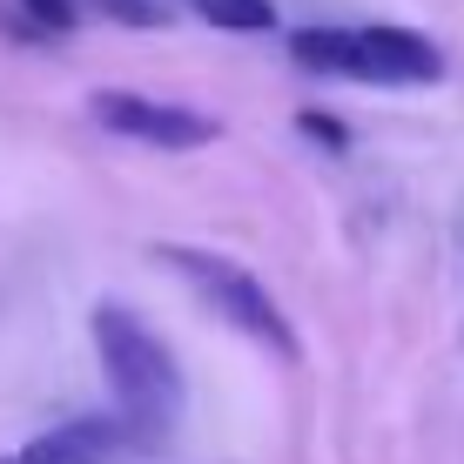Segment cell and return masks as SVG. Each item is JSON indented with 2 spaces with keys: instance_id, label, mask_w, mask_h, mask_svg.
<instances>
[{
  "instance_id": "1",
  "label": "cell",
  "mask_w": 464,
  "mask_h": 464,
  "mask_svg": "<svg viewBox=\"0 0 464 464\" xmlns=\"http://www.w3.org/2000/svg\"><path fill=\"white\" fill-rule=\"evenodd\" d=\"M94 357H102V377H108V391H115V411L141 438L155 444L162 430H175L182 397H188L182 363H175V350L155 337L135 310H121V303H102V310H94Z\"/></svg>"
},
{
  "instance_id": "2",
  "label": "cell",
  "mask_w": 464,
  "mask_h": 464,
  "mask_svg": "<svg viewBox=\"0 0 464 464\" xmlns=\"http://www.w3.org/2000/svg\"><path fill=\"white\" fill-rule=\"evenodd\" d=\"M290 61L310 74H350L383 88H418L444 74V54L411 27H303L290 34Z\"/></svg>"
},
{
  "instance_id": "3",
  "label": "cell",
  "mask_w": 464,
  "mask_h": 464,
  "mask_svg": "<svg viewBox=\"0 0 464 464\" xmlns=\"http://www.w3.org/2000/svg\"><path fill=\"white\" fill-rule=\"evenodd\" d=\"M162 263H169L202 303H209L222 324H236L243 337H256L263 350H276V357H290V363L303 357L290 316L276 310V296H269L243 263H229V256H216V249H188V243H162Z\"/></svg>"
},
{
  "instance_id": "4",
  "label": "cell",
  "mask_w": 464,
  "mask_h": 464,
  "mask_svg": "<svg viewBox=\"0 0 464 464\" xmlns=\"http://www.w3.org/2000/svg\"><path fill=\"white\" fill-rule=\"evenodd\" d=\"M94 121L115 128L128 141H149V149H202V141H216L222 128L209 115H196V108H175V102H149V94H128V88H102L94 94Z\"/></svg>"
},
{
  "instance_id": "5",
  "label": "cell",
  "mask_w": 464,
  "mask_h": 464,
  "mask_svg": "<svg viewBox=\"0 0 464 464\" xmlns=\"http://www.w3.org/2000/svg\"><path fill=\"white\" fill-rule=\"evenodd\" d=\"M141 451H149V438L128 418H68V424L41 430L14 458L21 464H121V458H141Z\"/></svg>"
},
{
  "instance_id": "6",
  "label": "cell",
  "mask_w": 464,
  "mask_h": 464,
  "mask_svg": "<svg viewBox=\"0 0 464 464\" xmlns=\"http://www.w3.org/2000/svg\"><path fill=\"white\" fill-rule=\"evenodd\" d=\"M196 14L209 27H229V34H263V27H276V7H269V0H196Z\"/></svg>"
},
{
  "instance_id": "7",
  "label": "cell",
  "mask_w": 464,
  "mask_h": 464,
  "mask_svg": "<svg viewBox=\"0 0 464 464\" xmlns=\"http://www.w3.org/2000/svg\"><path fill=\"white\" fill-rule=\"evenodd\" d=\"M296 128H303L310 141H324V149H350V128H343L337 115H303Z\"/></svg>"
},
{
  "instance_id": "8",
  "label": "cell",
  "mask_w": 464,
  "mask_h": 464,
  "mask_svg": "<svg viewBox=\"0 0 464 464\" xmlns=\"http://www.w3.org/2000/svg\"><path fill=\"white\" fill-rule=\"evenodd\" d=\"M21 14H34L41 27H74V0H21Z\"/></svg>"
},
{
  "instance_id": "9",
  "label": "cell",
  "mask_w": 464,
  "mask_h": 464,
  "mask_svg": "<svg viewBox=\"0 0 464 464\" xmlns=\"http://www.w3.org/2000/svg\"><path fill=\"white\" fill-rule=\"evenodd\" d=\"M0 464H21V458H0Z\"/></svg>"
}]
</instances>
